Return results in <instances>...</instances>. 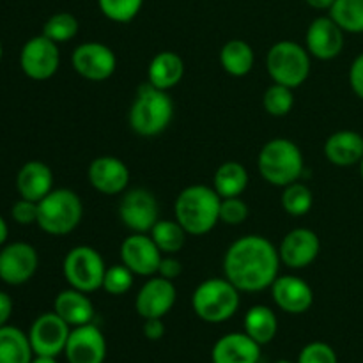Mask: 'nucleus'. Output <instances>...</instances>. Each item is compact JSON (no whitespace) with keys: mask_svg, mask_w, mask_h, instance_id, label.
I'll return each instance as SVG.
<instances>
[{"mask_svg":"<svg viewBox=\"0 0 363 363\" xmlns=\"http://www.w3.org/2000/svg\"><path fill=\"white\" fill-rule=\"evenodd\" d=\"M133 279L135 273L128 266H124L123 262L113 264L106 268L101 289L105 293L112 294V296H123V294H126L133 287Z\"/></svg>","mask_w":363,"mask_h":363,"instance_id":"c9c22d12","label":"nucleus"},{"mask_svg":"<svg viewBox=\"0 0 363 363\" xmlns=\"http://www.w3.org/2000/svg\"><path fill=\"white\" fill-rule=\"evenodd\" d=\"M259 172L266 183L284 188L301 179L305 160L301 149L289 138H273L262 145L257 158Z\"/></svg>","mask_w":363,"mask_h":363,"instance_id":"20e7f679","label":"nucleus"},{"mask_svg":"<svg viewBox=\"0 0 363 363\" xmlns=\"http://www.w3.org/2000/svg\"><path fill=\"white\" fill-rule=\"evenodd\" d=\"M222 197L215 188L206 184H191L179 191L174 202V215L179 225L190 236H204L220 222Z\"/></svg>","mask_w":363,"mask_h":363,"instance_id":"f03ea898","label":"nucleus"},{"mask_svg":"<svg viewBox=\"0 0 363 363\" xmlns=\"http://www.w3.org/2000/svg\"><path fill=\"white\" fill-rule=\"evenodd\" d=\"M144 335L147 340H160L165 335V325L163 319H144Z\"/></svg>","mask_w":363,"mask_h":363,"instance_id":"79ce46f5","label":"nucleus"},{"mask_svg":"<svg viewBox=\"0 0 363 363\" xmlns=\"http://www.w3.org/2000/svg\"><path fill=\"white\" fill-rule=\"evenodd\" d=\"M73 69L89 82H105L116 73L117 57L103 43L87 41L78 45L71 55Z\"/></svg>","mask_w":363,"mask_h":363,"instance_id":"9d476101","label":"nucleus"},{"mask_svg":"<svg viewBox=\"0 0 363 363\" xmlns=\"http://www.w3.org/2000/svg\"><path fill=\"white\" fill-rule=\"evenodd\" d=\"M158 201L145 188H133L121 197L119 218L131 233L149 234L158 222Z\"/></svg>","mask_w":363,"mask_h":363,"instance_id":"9b49d317","label":"nucleus"},{"mask_svg":"<svg viewBox=\"0 0 363 363\" xmlns=\"http://www.w3.org/2000/svg\"><path fill=\"white\" fill-rule=\"evenodd\" d=\"M282 208L287 215L291 216H305L312 209V204H314V195H312V190L305 183H291L287 186H284L282 191Z\"/></svg>","mask_w":363,"mask_h":363,"instance_id":"2f4dec72","label":"nucleus"},{"mask_svg":"<svg viewBox=\"0 0 363 363\" xmlns=\"http://www.w3.org/2000/svg\"><path fill=\"white\" fill-rule=\"evenodd\" d=\"M11 216L18 225H32L38 223V202L20 199L11 208Z\"/></svg>","mask_w":363,"mask_h":363,"instance_id":"58836bf2","label":"nucleus"},{"mask_svg":"<svg viewBox=\"0 0 363 363\" xmlns=\"http://www.w3.org/2000/svg\"><path fill=\"white\" fill-rule=\"evenodd\" d=\"M255 62L254 48L243 39H230L220 50V66L230 77H247Z\"/></svg>","mask_w":363,"mask_h":363,"instance_id":"a878e982","label":"nucleus"},{"mask_svg":"<svg viewBox=\"0 0 363 363\" xmlns=\"http://www.w3.org/2000/svg\"><path fill=\"white\" fill-rule=\"evenodd\" d=\"M321 241L314 230L298 227L282 238L279 247L280 261L289 269H303L318 259Z\"/></svg>","mask_w":363,"mask_h":363,"instance_id":"dca6fc26","label":"nucleus"},{"mask_svg":"<svg viewBox=\"0 0 363 363\" xmlns=\"http://www.w3.org/2000/svg\"><path fill=\"white\" fill-rule=\"evenodd\" d=\"M350 85L354 94L363 99V52L357 55L350 67Z\"/></svg>","mask_w":363,"mask_h":363,"instance_id":"a19ab883","label":"nucleus"},{"mask_svg":"<svg viewBox=\"0 0 363 363\" xmlns=\"http://www.w3.org/2000/svg\"><path fill=\"white\" fill-rule=\"evenodd\" d=\"M305 48L319 60H333L344 50V30L330 16H319L308 25Z\"/></svg>","mask_w":363,"mask_h":363,"instance_id":"f3484780","label":"nucleus"},{"mask_svg":"<svg viewBox=\"0 0 363 363\" xmlns=\"http://www.w3.org/2000/svg\"><path fill=\"white\" fill-rule=\"evenodd\" d=\"M91 186L103 195H121L130 184V169L116 156H98L89 165Z\"/></svg>","mask_w":363,"mask_h":363,"instance_id":"6ab92c4d","label":"nucleus"},{"mask_svg":"<svg viewBox=\"0 0 363 363\" xmlns=\"http://www.w3.org/2000/svg\"><path fill=\"white\" fill-rule=\"evenodd\" d=\"M211 360L213 363H259L261 344L247 333H227L216 340Z\"/></svg>","mask_w":363,"mask_h":363,"instance_id":"412c9836","label":"nucleus"},{"mask_svg":"<svg viewBox=\"0 0 363 363\" xmlns=\"http://www.w3.org/2000/svg\"><path fill=\"white\" fill-rule=\"evenodd\" d=\"M181 273H183V264H181L179 259L174 257V255H163L162 262H160L158 275L174 282L176 279H179Z\"/></svg>","mask_w":363,"mask_h":363,"instance_id":"ea45409f","label":"nucleus"},{"mask_svg":"<svg viewBox=\"0 0 363 363\" xmlns=\"http://www.w3.org/2000/svg\"><path fill=\"white\" fill-rule=\"evenodd\" d=\"M106 264L96 248L80 245L71 248L62 262V273L67 286L82 293H96L103 287Z\"/></svg>","mask_w":363,"mask_h":363,"instance_id":"6e6552de","label":"nucleus"},{"mask_svg":"<svg viewBox=\"0 0 363 363\" xmlns=\"http://www.w3.org/2000/svg\"><path fill=\"white\" fill-rule=\"evenodd\" d=\"M64 354L69 363H103L106 358V340L101 330L92 323L73 328Z\"/></svg>","mask_w":363,"mask_h":363,"instance_id":"a211bd4d","label":"nucleus"},{"mask_svg":"<svg viewBox=\"0 0 363 363\" xmlns=\"http://www.w3.org/2000/svg\"><path fill=\"white\" fill-rule=\"evenodd\" d=\"M103 16L116 23H130L140 13L144 0H98Z\"/></svg>","mask_w":363,"mask_h":363,"instance_id":"f704fd0d","label":"nucleus"},{"mask_svg":"<svg viewBox=\"0 0 363 363\" xmlns=\"http://www.w3.org/2000/svg\"><path fill=\"white\" fill-rule=\"evenodd\" d=\"M2 55H4V46H2V39H0V60H2Z\"/></svg>","mask_w":363,"mask_h":363,"instance_id":"de8ad7c7","label":"nucleus"},{"mask_svg":"<svg viewBox=\"0 0 363 363\" xmlns=\"http://www.w3.org/2000/svg\"><path fill=\"white\" fill-rule=\"evenodd\" d=\"M305 2L318 11H330L333 4H335V0H305Z\"/></svg>","mask_w":363,"mask_h":363,"instance_id":"c03bdc74","label":"nucleus"},{"mask_svg":"<svg viewBox=\"0 0 363 363\" xmlns=\"http://www.w3.org/2000/svg\"><path fill=\"white\" fill-rule=\"evenodd\" d=\"M174 117V101L169 92L156 89L149 82L137 89L128 121L138 137L152 138L170 126Z\"/></svg>","mask_w":363,"mask_h":363,"instance_id":"7ed1b4c3","label":"nucleus"},{"mask_svg":"<svg viewBox=\"0 0 363 363\" xmlns=\"http://www.w3.org/2000/svg\"><path fill=\"white\" fill-rule=\"evenodd\" d=\"M16 190L21 199L39 202L53 190V172L46 163L32 160L20 169L16 176Z\"/></svg>","mask_w":363,"mask_h":363,"instance_id":"4be33fe9","label":"nucleus"},{"mask_svg":"<svg viewBox=\"0 0 363 363\" xmlns=\"http://www.w3.org/2000/svg\"><path fill=\"white\" fill-rule=\"evenodd\" d=\"M34 350L27 333L16 326H0V363H30Z\"/></svg>","mask_w":363,"mask_h":363,"instance_id":"bb28decb","label":"nucleus"},{"mask_svg":"<svg viewBox=\"0 0 363 363\" xmlns=\"http://www.w3.org/2000/svg\"><path fill=\"white\" fill-rule=\"evenodd\" d=\"M262 106L273 117L287 116L294 106L293 89L280 84L269 85L262 94Z\"/></svg>","mask_w":363,"mask_h":363,"instance_id":"72a5a7b5","label":"nucleus"},{"mask_svg":"<svg viewBox=\"0 0 363 363\" xmlns=\"http://www.w3.org/2000/svg\"><path fill=\"white\" fill-rule=\"evenodd\" d=\"M269 289L277 307L287 314H305L314 303L312 287L296 275H279Z\"/></svg>","mask_w":363,"mask_h":363,"instance_id":"aec40b11","label":"nucleus"},{"mask_svg":"<svg viewBox=\"0 0 363 363\" xmlns=\"http://www.w3.org/2000/svg\"><path fill=\"white\" fill-rule=\"evenodd\" d=\"M7 236H9V227H7L6 220L0 216V247H4V245H6Z\"/></svg>","mask_w":363,"mask_h":363,"instance_id":"a18cd8bd","label":"nucleus"},{"mask_svg":"<svg viewBox=\"0 0 363 363\" xmlns=\"http://www.w3.org/2000/svg\"><path fill=\"white\" fill-rule=\"evenodd\" d=\"M184 77V60L176 52H160L151 59L147 67V82L156 89L169 92Z\"/></svg>","mask_w":363,"mask_h":363,"instance_id":"393cba45","label":"nucleus"},{"mask_svg":"<svg viewBox=\"0 0 363 363\" xmlns=\"http://www.w3.org/2000/svg\"><path fill=\"white\" fill-rule=\"evenodd\" d=\"M248 186V172L240 162H225L216 169L213 188L222 199L240 197Z\"/></svg>","mask_w":363,"mask_h":363,"instance_id":"c85d7f7f","label":"nucleus"},{"mask_svg":"<svg viewBox=\"0 0 363 363\" xmlns=\"http://www.w3.org/2000/svg\"><path fill=\"white\" fill-rule=\"evenodd\" d=\"M279 248L259 234L234 241L223 257V275L241 293H261L272 287L280 272Z\"/></svg>","mask_w":363,"mask_h":363,"instance_id":"f257e3e1","label":"nucleus"},{"mask_svg":"<svg viewBox=\"0 0 363 363\" xmlns=\"http://www.w3.org/2000/svg\"><path fill=\"white\" fill-rule=\"evenodd\" d=\"M358 165H360V176H362V179H363V158H362V162L358 163Z\"/></svg>","mask_w":363,"mask_h":363,"instance_id":"09e8293b","label":"nucleus"},{"mask_svg":"<svg viewBox=\"0 0 363 363\" xmlns=\"http://www.w3.org/2000/svg\"><path fill=\"white\" fill-rule=\"evenodd\" d=\"M177 291L172 280L155 275L140 287L135 298V311L142 319H163L176 303Z\"/></svg>","mask_w":363,"mask_h":363,"instance_id":"2eb2a0df","label":"nucleus"},{"mask_svg":"<svg viewBox=\"0 0 363 363\" xmlns=\"http://www.w3.org/2000/svg\"><path fill=\"white\" fill-rule=\"evenodd\" d=\"M59 45L45 34L34 35L23 45L20 52V67L25 77L35 82L50 80L59 71Z\"/></svg>","mask_w":363,"mask_h":363,"instance_id":"1a4fd4ad","label":"nucleus"},{"mask_svg":"<svg viewBox=\"0 0 363 363\" xmlns=\"http://www.w3.org/2000/svg\"><path fill=\"white\" fill-rule=\"evenodd\" d=\"M30 363H57L55 357H41V354H35V358H32Z\"/></svg>","mask_w":363,"mask_h":363,"instance_id":"49530a36","label":"nucleus"},{"mask_svg":"<svg viewBox=\"0 0 363 363\" xmlns=\"http://www.w3.org/2000/svg\"><path fill=\"white\" fill-rule=\"evenodd\" d=\"M71 326L55 312L41 314L30 326L28 340L34 354L41 357H59L66 350Z\"/></svg>","mask_w":363,"mask_h":363,"instance_id":"ddd939ff","label":"nucleus"},{"mask_svg":"<svg viewBox=\"0 0 363 363\" xmlns=\"http://www.w3.org/2000/svg\"><path fill=\"white\" fill-rule=\"evenodd\" d=\"M78 20L74 14L71 13H55L46 20L43 25V34L48 39L55 41L57 45L60 43H67L78 34Z\"/></svg>","mask_w":363,"mask_h":363,"instance_id":"473e14b6","label":"nucleus"},{"mask_svg":"<svg viewBox=\"0 0 363 363\" xmlns=\"http://www.w3.org/2000/svg\"><path fill=\"white\" fill-rule=\"evenodd\" d=\"M266 69L273 84L296 89L303 85L311 74V53L294 41H279L266 55Z\"/></svg>","mask_w":363,"mask_h":363,"instance_id":"0eeeda50","label":"nucleus"},{"mask_svg":"<svg viewBox=\"0 0 363 363\" xmlns=\"http://www.w3.org/2000/svg\"><path fill=\"white\" fill-rule=\"evenodd\" d=\"M241 291L223 279H208L195 287L191 294V308L199 319L211 325L225 323L238 312Z\"/></svg>","mask_w":363,"mask_h":363,"instance_id":"39448f33","label":"nucleus"},{"mask_svg":"<svg viewBox=\"0 0 363 363\" xmlns=\"http://www.w3.org/2000/svg\"><path fill=\"white\" fill-rule=\"evenodd\" d=\"M38 266V250L25 241H14L0 248V280L7 286L27 284L35 275Z\"/></svg>","mask_w":363,"mask_h":363,"instance_id":"f8f14e48","label":"nucleus"},{"mask_svg":"<svg viewBox=\"0 0 363 363\" xmlns=\"http://www.w3.org/2000/svg\"><path fill=\"white\" fill-rule=\"evenodd\" d=\"M248 218V206L241 197L222 199L220 204V222L236 227Z\"/></svg>","mask_w":363,"mask_h":363,"instance_id":"e433bc0d","label":"nucleus"},{"mask_svg":"<svg viewBox=\"0 0 363 363\" xmlns=\"http://www.w3.org/2000/svg\"><path fill=\"white\" fill-rule=\"evenodd\" d=\"M328 13L344 32L363 34V0H335Z\"/></svg>","mask_w":363,"mask_h":363,"instance_id":"7c9ffc66","label":"nucleus"},{"mask_svg":"<svg viewBox=\"0 0 363 363\" xmlns=\"http://www.w3.org/2000/svg\"><path fill=\"white\" fill-rule=\"evenodd\" d=\"M325 156L335 167L358 165L363 158V135L353 130H340L325 142Z\"/></svg>","mask_w":363,"mask_h":363,"instance_id":"5701e85b","label":"nucleus"},{"mask_svg":"<svg viewBox=\"0 0 363 363\" xmlns=\"http://www.w3.org/2000/svg\"><path fill=\"white\" fill-rule=\"evenodd\" d=\"M298 363H339V358L328 344L311 342L301 350Z\"/></svg>","mask_w":363,"mask_h":363,"instance_id":"4c0bfd02","label":"nucleus"},{"mask_svg":"<svg viewBox=\"0 0 363 363\" xmlns=\"http://www.w3.org/2000/svg\"><path fill=\"white\" fill-rule=\"evenodd\" d=\"M279 332V319L266 305H255L245 314V333L257 344L272 342Z\"/></svg>","mask_w":363,"mask_h":363,"instance_id":"cd10ccee","label":"nucleus"},{"mask_svg":"<svg viewBox=\"0 0 363 363\" xmlns=\"http://www.w3.org/2000/svg\"><path fill=\"white\" fill-rule=\"evenodd\" d=\"M121 262L131 269L135 275L155 277L158 275L160 262L163 254L149 234L133 233L121 243Z\"/></svg>","mask_w":363,"mask_h":363,"instance_id":"4468645a","label":"nucleus"},{"mask_svg":"<svg viewBox=\"0 0 363 363\" xmlns=\"http://www.w3.org/2000/svg\"><path fill=\"white\" fill-rule=\"evenodd\" d=\"M149 236L163 255H176L186 243L188 234L177 220H158L149 230Z\"/></svg>","mask_w":363,"mask_h":363,"instance_id":"c756f323","label":"nucleus"},{"mask_svg":"<svg viewBox=\"0 0 363 363\" xmlns=\"http://www.w3.org/2000/svg\"><path fill=\"white\" fill-rule=\"evenodd\" d=\"M53 312L60 315L71 328L89 325L96 314L94 305H92L87 293H82L73 287L60 291L57 294L55 301H53Z\"/></svg>","mask_w":363,"mask_h":363,"instance_id":"b1692460","label":"nucleus"},{"mask_svg":"<svg viewBox=\"0 0 363 363\" xmlns=\"http://www.w3.org/2000/svg\"><path fill=\"white\" fill-rule=\"evenodd\" d=\"M11 315H13V298L6 291H0V326H6Z\"/></svg>","mask_w":363,"mask_h":363,"instance_id":"37998d69","label":"nucleus"},{"mask_svg":"<svg viewBox=\"0 0 363 363\" xmlns=\"http://www.w3.org/2000/svg\"><path fill=\"white\" fill-rule=\"evenodd\" d=\"M84 218L82 199L67 188H53L38 202V225L50 236L71 234Z\"/></svg>","mask_w":363,"mask_h":363,"instance_id":"423d86ee","label":"nucleus"},{"mask_svg":"<svg viewBox=\"0 0 363 363\" xmlns=\"http://www.w3.org/2000/svg\"><path fill=\"white\" fill-rule=\"evenodd\" d=\"M275 363H293V362H289V360H279V362H275Z\"/></svg>","mask_w":363,"mask_h":363,"instance_id":"8fccbe9b","label":"nucleus"}]
</instances>
